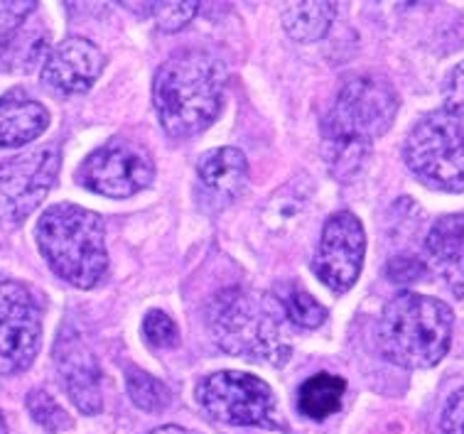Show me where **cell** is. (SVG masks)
Segmentation results:
<instances>
[{
  "instance_id": "6da1fadb",
  "label": "cell",
  "mask_w": 464,
  "mask_h": 434,
  "mask_svg": "<svg viewBox=\"0 0 464 434\" xmlns=\"http://www.w3.org/2000/svg\"><path fill=\"white\" fill-rule=\"evenodd\" d=\"M398 106L396 89L381 76H354L342 86L322 121L324 158L332 175L346 179L363 168L372 142L396 121Z\"/></svg>"
},
{
  "instance_id": "7a4b0ae2",
  "label": "cell",
  "mask_w": 464,
  "mask_h": 434,
  "mask_svg": "<svg viewBox=\"0 0 464 434\" xmlns=\"http://www.w3.org/2000/svg\"><path fill=\"white\" fill-rule=\"evenodd\" d=\"M227 89V67L204 50H182L165 59L152 82V103L162 130L187 140L217 121Z\"/></svg>"
},
{
  "instance_id": "3957f363",
  "label": "cell",
  "mask_w": 464,
  "mask_h": 434,
  "mask_svg": "<svg viewBox=\"0 0 464 434\" xmlns=\"http://www.w3.org/2000/svg\"><path fill=\"white\" fill-rule=\"evenodd\" d=\"M207 319L217 346L231 356L283 366L293 353L287 322L273 294L228 287L211 300Z\"/></svg>"
},
{
  "instance_id": "277c9868",
  "label": "cell",
  "mask_w": 464,
  "mask_h": 434,
  "mask_svg": "<svg viewBox=\"0 0 464 434\" xmlns=\"http://www.w3.org/2000/svg\"><path fill=\"white\" fill-rule=\"evenodd\" d=\"M455 314L445 302L418 293H401L383 307L376 326L381 353L408 371L438 366L448 356Z\"/></svg>"
},
{
  "instance_id": "5b68a950",
  "label": "cell",
  "mask_w": 464,
  "mask_h": 434,
  "mask_svg": "<svg viewBox=\"0 0 464 434\" xmlns=\"http://www.w3.org/2000/svg\"><path fill=\"white\" fill-rule=\"evenodd\" d=\"M37 248L52 273L79 290H92L109 270L103 218L76 204H54L34 228Z\"/></svg>"
},
{
  "instance_id": "8992f818",
  "label": "cell",
  "mask_w": 464,
  "mask_h": 434,
  "mask_svg": "<svg viewBox=\"0 0 464 434\" xmlns=\"http://www.w3.org/2000/svg\"><path fill=\"white\" fill-rule=\"evenodd\" d=\"M403 158L415 179L440 192H464V128L442 109L411 128Z\"/></svg>"
},
{
  "instance_id": "52a82bcc",
  "label": "cell",
  "mask_w": 464,
  "mask_h": 434,
  "mask_svg": "<svg viewBox=\"0 0 464 434\" xmlns=\"http://www.w3.org/2000/svg\"><path fill=\"white\" fill-rule=\"evenodd\" d=\"M199 408L221 425L280 429L276 395L266 381L244 371H219L202 378L195 388Z\"/></svg>"
},
{
  "instance_id": "ba28073f",
  "label": "cell",
  "mask_w": 464,
  "mask_h": 434,
  "mask_svg": "<svg viewBox=\"0 0 464 434\" xmlns=\"http://www.w3.org/2000/svg\"><path fill=\"white\" fill-rule=\"evenodd\" d=\"M43 343V309L30 287L0 275V376L33 366Z\"/></svg>"
},
{
  "instance_id": "9c48e42d",
  "label": "cell",
  "mask_w": 464,
  "mask_h": 434,
  "mask_svg": "<svg viewBox=\"0 0 464 434\" xmlns=\"http://www.w3.org/2000/svg\"><path fill=\"white\" fill-rule=\"evenodd\" d=\"M60 162L54 148L0 162V226L23 224L43 204L60 177Z\"/></svg>"
},
{
  "instance_id": "30bf717a",
  "label": "cell",
  "mask_w": 464,
  "mask_h": 434,
  "mask_svg": "<svg viewBox=\"0 0 464 434\" xmlns=\"http://www.w3.org/2000/svg\"><path fill=\"white\" fill-rule=\"evenodd\" d=\"M76 179L89 192L103 194L111 199H128L150 187L155 179V165L140 145L109 140L82 162Z\"/></svg>"
},
{
  "instance_id": "8fae6325",
  "label": "cell",
  "mask_w": 464,
  "mask_h": 434,
  "mask_svg": "<svg viewBox=\"0 0 464 434\" xmlns=\"http://www.w3.org/2000/svg\"><path fill=\"white\" fill-rule=\"evenodd\" d=\"M366 256V234L362 221L352 211H334L322 228L320 243L313 258L317 280L332 293L352 290L362 275Z\"/></svg>"
},
{
  "instance_id": "7c38bea8",
  "label": "cell",
  "mask_w": 464,
  "mask_h": 434,
  "mask_svg": "<svg viewBox=\"0 0 464 434\" xmlns=\"http://www.w3.org/2000/svg\"><path fill=\"white\" fill-rule=\"evenodd\" d=\"M54 366L76 410L84 415H99L103 410L102 368L74 324L62 326L54 343Z\"/></svg>"
},
{
  "instance_id": "4fadbf2b",
  "label": "cell",
  "mask_w": 464,
  "mask_h": 434,
  "mask_svg": "<svg viewBox=\"0 0 464 434\" xmlns=\"http://www.w3.org/2000/svg\"><path fill=\"white\" fill-rule=\"evenodd\" d=\"M106 57L86 37H67L64 43L52 47L43 64V84L52 93L76 96L89 92L102 76Z\"/></svg>"
},
{
  "instance_id": "5bb4252c",
  "label": "cell",
  "mask_w": 464,
  "mask_h": 434,
  "mask_svg": "<svg viewBox=\"0 0 464 434\" xmlns=\"http://www.w3.org/2000/svg\"><path fill=\"white\" fill-rule=\"evenodd\" d=\"M425 267L450 293L464 297V214L438 218L425 236Z\"/></svg>"
},
{
  "instance_id": "9a60e30c",
  "label": "cell",
  "mask_w": 464,
  "mask_h": 434,
  "mask_svg": "<svg viewBox=\"0 0 464 434\" xmlns=\"http://www.w3.org/2000/svg\"><path fill=\"white\" fill-rule=\"evenodd\" d=\"M197 177L207 201L227 207L241 197L248 184V159L238 148H217L199 158Z\"/></svg>"
},
{
  "instance_id": "2e32d148",
  "label": "cell",
  "mask_w": 464,
  "mask_h": 434,
  "mask_svg": "<svg viewBox=\"0 0 464 434\" xmlns=\"http://www.w3.org/2000/svg\"><path fill=\"white\" fill-rule=\"evenodd\" d=\"M50 126V111L25 89L0 96V148H20L37 140Z\"/></svg>"
},
{
  "instance_id": "e0dca14e",
  "label": "cell",
  "mask_w": 464,
  "mask_h": 434,
  "mask_svg": "<svg viewBox=\"0 0 464 434\" xmlns=\"http://www.w3.org/2000/svg\"><path fill=\"white\" fill-rule=\"evenodd\" d=\"M346 381L332 373H317V376L307 378L300 391H297V410L303 412L307 420L322 422V420L332 418L344 400Z\"/></svg>"
},
{
  "instance_id": "ac0fdd59",
  "label": "cell",
  "mask_w": 464,
  "mask_h": 434,
  "mask_svg": "<svg viewBox=\"0 0 464 434\" xmlns=\"http://www.w3.org/2000/svg\"><path fill=\"white\" fill-rule=\"evenodd\" d=\"M334 15V3H293L283 10V27L295 43H314L330 33Z\"/></svg>"
},
{
  "instance_id": "d6986e66",
  "label": "cell",
  "mask_w": 464,
  "mask_h": 434,
  "mask_svg": "<svg viewBox=\"0 0 464 434\" xmlns=\"http://www.w3.org/2000/svg\"><path fill=\"white\" fill-rule=\"evenodd\" d=\"M273 297L278 300L287 324L297 326V329H317L330 314L324 304H320L303 285L297 283L278 285Z\"/></svg>"
},
{
  "instance_id": "ffe728a7",
  "label": "cell",
  "mask_w": 464,
  "mask_h": 434,
  "mask_svg": "<svg viewBox=\"0 0 464 434\" xmlns=\"http://www.w3.org/2000/svg\"><path fill=\"white\" fill-rule=\"evenodd\" d=\"M126 385L133 405H138L145 412H162L172 402V392H169L168 385L162 383L160 378L140 371V368H128Z\"/></svg>"
},
{
  "instance_id": "44dd1931",
  "label": "cell",
  "mask_w": 464,
  "mask_h": 434,
  "mask_svg": "<svg viewBox=\"0 0 464 434\" xmlns=\"http://www.w3.org/2000/svg\"><path fill=\"white\" fill-rule=\"evenodd\" d=\"M27 410L40 427L47 432H64L72 427V418L47 391H33L27 395Z\"/></svg>"
},
{
  "instance_id": "7402d4cb",
  "label": "cell",
  "mask_w": 464,
  "mask_h": 434,
  "mask_svg": "<svg viewBox=\"0 0 464 434\" xmlns=\"http://www.w3.org/2000/svg\"><path fill=\"white\" fill-rule=\"evenodd\" d=\"M34 8L37 3H27V0H0V57L8 52L23 23Z\"/></svg>"
},
{
  "instance_id": "603a6c76",
  "label": "cell",
  "mask_w": 464,
  "mask_h": 434,
  "mask_svg": "<svg viewBox=\"0 0 464 434\" xmlns=\"http://www.w3.org/2000/svg\"><path fill=\"white\" fill-rule=\"evenodd\" d=\"M143 334L145 339H148L152 346H158V349H172V346H178L179 342L178 324H175L162 309H152V312L145 314Z\"/></svg>"
},
{
  "instance_id": "cb8c5ba5",
  "label": "cell",
  "mask_w": 464,
  "mask_h": 434,
  "mask_svg": "<svg viewBox=\"0 0 464 434\" xmlns=\"http://www.w3.org/2000/svg\"><path fill=\"white\" fill-rule=\"evenodd\" d=\"M150 13L165 33H175L197 15V3H152Z\"/></svg>"
},
{
  "instance_id": "d4e9b609",
  "label": "cell",
  "mask_w": 464,
  "mask_h": 434,
  "mask_svg": "<svg viewBox=\"0 0 464 434\" xmlns=\"http://www.w3.org/2000/svg\"><path fill=\"white\" fill-rule=\"evenodd\" d=\"M442 111L455 118L457 123L464 128V62L457 64L445 79L442 89Z\"/></svg>"
},
{
  "instance_id": "484cf974",
  "label": "cell",
  "mask_w": 464,
  "mask_h": 434,
  "mask_svg": "<svg viewBox=\"0 0 464 434\" xmlns=\"http://www.w3.org/2000/svg\"><path fill=\"white\" fill-rule=\"evenodd\" d=\"M442 434H464V388L450 395L448 405L442 410Z\"/></svg>"
},
{
  "instance_id": "4316f807",
  "label": "cell",
  "mask_w": 464,
  "mask_h": 434,
  "mask_svg": "<svg viewBox=\"0 0 464 434\" xmlns=\"http://www.w3.org/2000/svg\"><path fill=\"white\" fill-rule=\"evenodd\" d=\"M391 267H401V273H393V280H398V283H413V280H418V277L425 273V263H420V260L415 258H396L393 263H391Z\"/></svg>"
},
{
  "instance_id": "83f0119b",
  "label": "cell",
  "mask_w": 464,
  "mask_h": 434,
  "mask_svg": "<svg viewBox=\"0 0 464 434\" xmlns=\"http://www.w3.org/2000/svg\"><path fill=\"white\" fill-rule=\"evenodd\" d=\"M148 434H199V432H192V429H187V427H179V425H162L150 429Z\"/></svg>"
},
{
  "instance_id": "f1b7e54d",
  "label": "cell",
  "mask_w": 464,
  "mask_h": 434,
  "mask_svg": "<svg viewBox=\"0 0 464 434\" xmlns=\"http://www.w3.org/2000/svg\"><path fill=\"white\" fill-rule=\"evenodd\" d=\"M0 434H8V425H5V420H3V412H0Z\"/></svg>"
}]
</instances>
